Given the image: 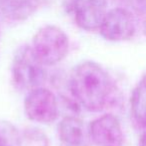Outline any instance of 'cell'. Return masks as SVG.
<instances>
[{
	"instance_id": "1",
	"label": "cell",
	"mask_w": 146,
	"mask_h": 146,
	"mask_svg": "<svg viewBox=\"0 0 146 146\" xmlns=\"http://www.w3.org/2000/svg\"><path fill=\"white\" fill-rule=\"evenodd\" d=\"M68 88L72 98L87 111L101 112L117 100V87L109 73L94 61H84L70 73Z\"/></svg>"
},
{
	"instance_id": "2",
	"label": "cell",
	"mask_w": 146,
	"mask_h": 146,
	"mask_svg": "<svg viewBox=\"0 0 146 146\" xmlns=\"http://www.w3.org/2000/svg\"><path fill=\"white\" fill-rule=\"evenodd\" d=\"M45 65L37 59L31 45H22L14 52L11 63V80L17 90L30 91L46 81Z\"/></svg>"
},
{
	"instance_id": "3",
	"label": "cell",
	"mask_w": 146,
	"mask_h": 146,
	"mask_svg": "<svg viewBox=\"0 0 146 146\" xmlns=\"http://www.w3.org/2000/svg\"><path fill=\"white\" fill-rule=\"evenodd\" d=\"M69 38L56 25H45L36 31L31 48L35 56L45 66H53L64 60L69 52Z\"/></svg>"
},
{
	"instance_id": "4",
	"label": "cell",
	"mask_w": 146,
	"mask_h": 146,
	"mask_svg": "<svg viewBox=\"0 0 146 146\" xmlns=\"http://www.w3.org/2000/svg\"><path fill=\"white\" fill-rule=\"evenodd\" d=\"M24 112L29 120L36 123L50 124L59 115V103L50 89L40 86L27 92L24 100Z\"/></svg>"
},
{
	"instance_id": "5",
	"label": "cell",
	"mask_w": 146,
	"mask_h": 146,
	"mask_svg": "<svg viewBox=\"0 0 146 146\" xmlns=\"http://www.w3.org/2000/svg\"><path fill=\"white\" fill-rule=\"evenodd\" d=\"M98 30L102 38L107 41H127L135 34V19L127 8L115 7L107 11Z\"/></svg>"
},
{
	"instance_id": "6",
	"label": "cell",
	"mask_w": 146,
	"mask_h": 146,
	"mask_svg": "<svg viewBox=\"0 0 146 146\" xmlns=\"http://www.w3.org/2000/svg\"><path fill=\"white\" fill-rule=\"evenodd\" d=\"M89 135L96 146H122L123 131L121 123L115 115L106 113L90 122Z\"/></svg>"
},
{
	"instance_id": "7",
	"label": "cell",
	"mask_w": 146,
	"mask_h": 146,
	"mask_svg": "<svg viewBox=\"0 0 146 146\" xmlns=\"http://www.w3.org/2000/svg\"><path fill=\"white\" fill-rule=\"evenodd\" d=\"M72 12L79 28L98 30L107 13V0H72Z\"/></svg>"
},
{
	"instance_id": "8",
	"label": "cell",
	"mask_w": 146,
	"mask_h": 146,
	"mask_svg": "<svg viewBox=\"0 0 146 146\" xmlns=\"http://www.w3.org/2000/svg\"><path fill=\"white\" fill-rule=\"evenodd\" d=\"M58 136L66 146H86L91 139L85 122L75 115H67L58 124Z\"/></svg>"
},
{
	"instance_id": "9",
	"label": "cell",
	"mask_w": 146,
	"mask_h": 146,
	"mask_svg": "<svg viewBox=\"0 0 146 146\" xmlns=\"http://www.w3.org/2000/svg\"><path fill=\"white\" fill-rule=\"evenodd\" d=\"M40 0H0V11L12 21H24L39 8Z\"/></svg>"
},
{
	"instance_id": "10",
	"label": "cell",
	"mask_w": 146,
	"mask_h": 146,
	"mask_svg": "<svg viewBox=\"0 0 146 146\" xmlns=\"http://www.w3.org/2000/svg\"><path fill=\"white\" fill-rule=\"evenodd\" d=\"M130 111L135 123L146 128V74L142 76L132 91Z\"/></svg>"
},
{
	"instance_id": "11",
	"label": "cell",
	"mask_w": 146,
	"mask_h": 146,
	"mask_svg": "<svg viewBox=\"0 0 146 146\" xmlns=\"http://www.w3.org/2000/svg\"><path fill=\"white\" fill-rule=\"evenodd\" d=\"M21 146H50L49 138L42 130L36 127H27L20 133Z\"/></svg>"
},
{
	"instance_id": "12",
	"label": "cell",
	"mask_w": 146,
	"mask_h": 146,
	"mask_svg": "<svg viewBox=\"0 0 146 146\" xmlns=\"http://www.w3.org/2000/svg\"><path fill=\"white\" fill-rule=\"evenodd\" d=\"M137 14L146 13V0H119Z\"/></svg>"
},
{
	"instance_id": "13",
	"label": "cell",
	"mask_w": 146,
	"mask_h": 146,
	"mask_svg": "<svg viewBox=\"0 0 146 146\" xmlns=\"http://www.w3.org/2000/svg\"><path fill=\"white\" fill-rule=\"evenodd\" d=\"M138 146H146V131L140 135L139 141H138Z\"/></svg>"
},
{
	"instance_id": "14",
	"label": "cell",
	"mask_w": 146,
	"mask_h": 146,
	"mask_svg": "<svg viewBox=\"0 0 146 146\" xmlns=\"http://www.w3.org/2000/svg\"><path fill=\"white\" fill-rule=\"evenodd\" d=\"M143 33H144V35L146 36V18H145L144 23H143Z\"/></svg>"
}]
</instances>
